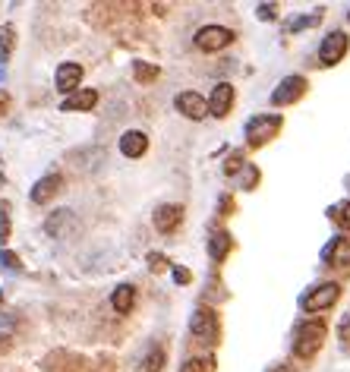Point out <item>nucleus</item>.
Segmentation results:
<instances>
[{
  "label": "nucleus",
  "instance_id": "obj_10",
  "mask_svg": "<svg viewBox=\"0 0 350 372\" xmlns=\"http://www.w3.org/2000/svg\"><path fill=\"white\" fill-rule=\"evenodd\" d=\"M79 83H83V67H79V63H60V67H57L54 85L63 95H73V92L79 89Z\"/></svg>",
  "mask_w": 350,
  "mask_h": 372
},
{
  "label": "nucleus",
  "instance_id": "obj_6",
  "mask_svg": "<svg viewBox=\"0 0 350 372\" xmlns=\"http://www.w3.org/2000/svg\"><path fill=\"white\" fill-rule=\"evenodd\" d=\"M347 48H350V38L344 32L325 35L322 45H319V60H322V67H334V63H341L344 60V54H347Z\"/></svg>",
  "mask_w": 350,
  "mask_h": 372
},
{
  "label": "nucleus",
  "instance_id": "obj_2",
  "mask_svg": "<svg viewBox=\"0 0 350 372\" xmlns=\"http://www.w3.org/2000/svg\"><path fill=\"white\" fill-rule=\"evenodd\" d=\"M278 129H281V117L278 114H259V117H253V120L246 123V142L259 149V145H265Z\"/></svg>",
  "mask_w": 350,
  "mask_h": 372
},
{
  "label": "nucleus",
  "instance_id": "obj_4",
  "mask_svg": "<svg viewBox=\"0 0 350 372\" xmlns=\"http://www.w3.org/2000/svg\"><path fill=\"white\" fill-rule=\"evenodd\" d=\"M338 297H341V287L334 281H325V284H319V287H312L309 294L300 300V306L306 312H322L328 309V306H334L338 303Z\"/></svg>",
  "mask_w": 350,
  "mask_h": 372
},
{
  "label": "nucleus",
  "instance_id": "obj_9",
  "mask_svg": "<svg viewBox=\"0 0 350 372\" xmlns=\"http://www.w3.org/2000/svg\"><path fill=\"white\" fill-rule=\"evenodd\" d=\"M206 105H208V114L211 117H228L230 107H233V85L218 83L215 89H211V98L206 101Z\"/></svg>",
  "mask_w": 350,
  "mask_h": 372
},
{
  "label": "nucleus",
  "instance_id": "obj_8",
  "mask_svg": "<svg viewBox=\"0 0 350 372\" xmlns=\"http://www.w3.org/2000/svg\"><path fill=\"white\" fill-rule=\"evenodd\" d=\"M306 92V79L303 76H287V79H281V85L272 92V101L278 107H284V105H294L297 98Z\"/></svg>",
  "mask_w": 350,
  "mask_h": 372
},
{
  "label": "nucleus",
  "instance_id": "obj_16",
  "mask_svg": "<svg viewBox=\"0 0 350 372\" xmlns=\"http://www.w3.org/2000/svg\"><path fill=\"white\" fill-rule=\"evenodd\" d=\"M347 253H350V243H347V240H344V237H334L332 243H328L325 250H322V262H325V265H341Z\"/></svg>",
  "mask_w": 350,
  "mask_h": 372
},
{
  "label": "nucleus",
  "instance_id": "obj_13",
  "mask_svg": "<svg viewBox=\"0 0 350 372\" xmlns=\"http://www.w3.org/2000/svg\"><path fill=\"white\" fill-rule=\"evenodd\" d=\"M180 221H184V208L180 206H161L155 211V228L161 233H171L180 228Z\"/></svg>",
  "mask_w": 350,
  "mask_h": 372
},
{
  "label": "nucleus",
  "instance_id": "obj_18",
  "mask_svg": "<svg viewBox=\"0 0 350 372\" xmlns=\"http://www.w3.org/2000/svg\"><path fill=\"white\" fill-rule=\"evenodd\" d=\"M13 45H16V28H13L10 23H6V26H0V63H6V60H10Z\"/></svg>",
  "mask_w": 350,
  "mask_h": 372
},
{
  "label": "nucleus",
  "instance_id": "obj_23",
  "mask_svg": "<svg viewBox=\"0 0 350 372\" xmlns=\"http://www.w3.org/2000/svg\"><path fill=\"white\" fill-rule=\"evenodd\" d=\"M334 218H338V224L344 230H350V202H344V206H338L334 208Z\"/></svg>",
  "mask_w": 350,
  "mask_h": 372
},
{
  "label": "nucleus",
  "instance_id": "obj_21",
  "mask_svg": "<svg viewBox=\"0 0 350 372\" xmlns=\"http://www.w3.org/2000/svg\"><path fill=\"white\" fill-rule=\"evenodd\" d=\"M133 76L139 79V83H152V79H158V67H149V63H136V67H133Z\"/></svg>",
  "mask_w": 350,
  "mask_h": 372
},
{
  "label": "nucleus",
  "instance_id": "obj_30",
  "mask_svg": "<svg viewBox=\"0 0 350 372\" xmlns=\"http://www.w3.org/2000/svg\"><path fill=\"white\" fill-rule=\"evenodd\" d=\"M6 107H10V95L0 92V114H6Z\"/></svg>",
  "mask_w": 350,
  "mask_h": 372
},
{
  "label": "nucleus",
  "instance_id": "obj_31",
  "mask_svg": "<svg viewBox=\"0 0 350 372\" xmlns=\"http://www.w3.org/2000/svg\"><path fill=\"white\" fill-rule=\"evenodd\" d=\"M10 344H13V341L6 338V334H0V354H6V350H10Z\"/></svg>",
  "mask_w": 350,
  "mask_h": 372
},
{
  "label": "nucleus",
  "instance_id": "obj_12",
  "mask_svg": "<svg viewBox=\"0 0 350 372\" xmlns=\"http://www.w3.org/2000/svg\"><path fill=\"white\" fill-rule=\"evenodd\" d=\"M145 149H149V136H145L142 129H127V133L120 136V152L127 158H142Z\"/></svg>",
  "mask_w": 350,
  "mask_h": 372
},
{
  "label": "nucleus",
  "instance_id": "obj_27",
  "mask_svg": "<svg viewBox=\"0 0 350 372\" xmlns=\"http://www.w3.org/2000/svg\"><path fill=\"white\" fill-rule=\"evenodd\" d=\"M6 240H10V218L0 215V246H4Z\"/></svg>",
  "mask_w": 350,
  "mask_h": 372
},
{
  "label": "nucleus",
  "instance_id": "obj_15",
  "mask_svg": "<svg viewBox=\"0 0 350 372\" xmlns=\"http://www.w3.org/2000/svg\"><path fill=\"white\" fill-rule=\"evenodd\" d=\"M133 303H136V287L133 284H120V287L111 294V306H114V312H120V316H127V312L133 309Z\"/></svg>",
  "mask_w": 350,
  "mask_h": 372
},
{
  "label": "nucleus",
  "instance_id": "obj_29",
  "mask_svg": "<svg viewBox=\"0 0 350 372\" xmlns=\"http://www.w3.org/2000/svg\"><path fill=\"white\" fill-rule=\"evenodd\" d=\"M341 338H344V341H350V316L344 319V322H341Z\"/></svg>",
  "mask_w": 350,
  "mask_h": 372
},
{
  "label": "nucleus",
  "instance_id": "obj_1",
  "mask_svg": "<svg viewBox=\"0 0 350 372\" xmlns=\"http://www.w3.org/2000/svg\"><path fill=\"white\" fill-rule=\"evenodd\" d=\"M322 341H325V325L319 322V319H306V322H300V328H297L294 354L300 356V360H309V356L319 354Z\"/></svg>",
  "mask_w": 350,
  "mask_h": 372
},
{
  "label": "nucleus",
  "instance_id": "obj_11",
  "mask_svg": "<svg viewBox=\"0 0 350 372\" xmlns=\"http://www.w3.org/2000/svg\"><path fill=\"white\" fill-rule=\"evenodd\" d=\"M95 105H98V92L95 89H76L60 101V111H92Z\"/></svg>",
  "mask_w": 350,
  "mask_h": 372
},
{
  "label": "nucleus",
  "instance_id": "obj_32",
  "mask_svg": "<svg viewBox=\"0 0 350 372\" xmlns=\"http://www.w3.org/2000/svg\"><path fill=\"white\" fill-rule=\"evenodd\" d=\"M152 268H155V272L161 268V256H158V253H152Z\"/></svg>",
  "mask_w": 350,
  "mask_h": 372
},
{
  "label": "nucleus",
  "instance_id": "obj_17",
  "mask_svg": "<svg viewBox=\"0 0 350 372\" xmlns=\"http://www.w3.org/2000/svg\"><path fill=\"white\" fill-rule=\"evenodd\" d=\"M230 253V237L224 230H218V233H211V240H208V256L215 259V262H221L224 256Z\"/></svg>",
  "mask_w": 350,
  "mask_h": 372
},
{
  "label": "nucleus",
  "instance_id": "obj_7",
  "mask_svg": "<svg viewBox=\"0 0 350 372\" xmlns=\"http://www.w3.org/2000/svg\"><path fill=\"white\" fill-rule=\"evenodd\" d=\"M174 107H177L186 120H202V117H208L206 98H202V95H196V92H180L177 98H174Z\"/></svg>",
  "mask_w": 350,
  "mask_h": 372
},
{
  "label": "nucleus",
  "instance_id": "obj_28",
  "mask_svg": "<svg viewBox=\"0 0 350 372\" xmlns=\"http://www.w3.org/2000/svg\"><path fill=\"white\" fill-rule=\"evenodd\" d=\"M174 281H177V284H189V272H186V268H174Z\"/></svg>",
  "mask_w": 350,
  "mask_h": 372
},
{
  "label": "nucleus",
  "instance_id": "obj_26",
  "mask_svg": "<svg viewBox=\"0 0 350 372\" xmlns=\"http://www.w3.org/2000/svg\"><path fill=\"white\" fill-rule=\"evenodd\" d=\"M0 265H4V268H19V256H16V253H0Z\"/></svg>",
  "mask_w": 350,
  "mask_h": 372
},
{
  "label": "nucleus",
  "instance_id": "obj_34",
  "mask_svg": "<svg viewBox=\"0 0 350 372\" xmlns=\"http://www.w3.org/2000/svg\"><path fill=\"white\" fill-rule=\"evenodd\" d=\"M347 19H350V13H347Z\"/></svg>",
  "mask_w": 350,
  "mask_h": 372
},
{
  "label": "nucleus",
  "instance_id": "obj_33",
  "mask_svg": "<svg viewBox=\"0 0 350 372\" xmlns=\"http://www.w3.org/2000/svg\"><path fill=\"white\" fill-rule=\"evenodd\" d=\"M268 372H294V369H290V366H284V363H281V366H272Z\"/></svg>",
  "mask_w": 350,
  "mask_h": 372
},
{
  "label": "nucleus",
  "instance_id": "obj_24",
  "mask_svg": "<svg viewBox=\"0 0 350 372\" xmlns=\"http://www.w3.org/2000/svg\"><path fill=\"white\" fill-rule=\"evenodd\" d=\"M256 16L259 19H275V16H278V4H259L256 6Z\"/></svg>",
  "mask_w": 350,
  "mask_h": 372
},
{
  "label": "nucleus",
  "instance_id": "obj_14",
  "mask_svg": "<svg viewBox=\"0 0 350 372\" xmlns=\"http://www.w3.org/2000/svg\"><path fill=\"white\" fill-rule=\"evenodd\" d=\"M60 174H48V177H41L38 184L32 186V202L35 206H45V202L51 199V196H57V189H60Z\"/></svg>",
  "mask_w": 350,
  "mask_h": 372
},
{
  "label": "nucleus",
  "instance_id": "obj_5",
  "mask_svg": "<svg viewBox=\"0 0 350 372\" xmlns=\"http://www.w3.org/2000/svg\"><path fill=\"white\" fill-rule=\"evenodd\" d=\"M230 41H233V32L224 26H206V28L196 32V48L206 51V54H215V51L228 48Z\"/></svg>",
  "mask_w": 350,
  "mask_h": 372
},
{
  "label": "nucleus",
  "instance_id": "obj_3",
  "mask_svg": "<svg viewBox=\"0 0 350 372\" xmlns=\"http://www.w3.org/2000/svg\"><path fill=\"white\" fill-rule=\"evenodd\" d=\"M189 331H193V338L202 341V344H215V341H218V316H215V309H208V306L196 309L193 319H189Z\"/></svg>",
  "mask_w": 350,
  "mask_h": 372
},
{
  "label": "nucleus",
  "instance_id": "obj_25",
  "mask_svg": "<svg viewBox=\"0 0 350 372\" xmlns=\"http://www.w3.org/2000/svg\"><path fill=\"white\" fill-rule=\"evenodd\" d=\"M240 164H243V155H240V152H233V155L228 158V164H224V174H237Z\"/></svg>",
  "mask_w": 350,
  "mask_h": 372
},
{
  "label": "nucleus",
  "instance_id": "obj_22",
  "mask_svg": "<svg viewBox=\"0 0 350 372\" xmlns=\"http://www.w3.org/2000/svg\"><path fill=\"white\" fill-rule=\"evenodd\" d=\"M180 372H211V360H189Z\"/></svg>",
  "mask_w": 350,
  "mask_h": 372
},
{
  "label": "nucleus",
  "instance_id": "obj_20",
  "mask_svg": "<svg viewBox=\"0 0 350 372\" xmlns=\"http://www.w3.org/2000/svg\"><path fill=\"white\" fill-rule=\"evenodd\" d=\"M161 366H164V350L161 347L149 350V356H145V372H161Z\"/></svg>",
  "mask_w": 350,
  "mask_h": 372
},
{
  "label": "nucleus",
  "instance_id": "obj_19",
  "mask_svg": "<svg viewBox=\"0 0 350 372\" xmlns=\"http://www.w3.org/2000/svg\"><path fill=\"white\" fill-rule=\"evenodd\" d=\"M319 19H322V13H312V16H297V19H290V23H287V32L294 35V32H300V28H309V26H316Z\"/></svg>",
  "mask_w": 350,
  "mask_h": 372
}]
</instances>
